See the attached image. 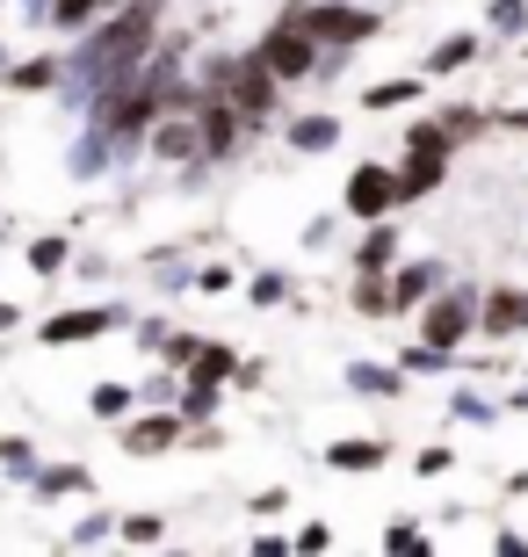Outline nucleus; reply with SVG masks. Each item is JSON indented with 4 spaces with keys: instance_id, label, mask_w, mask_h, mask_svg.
<instances>
[{
    "instance_id": "obj_1",
    "label": "nucleus",
    "mask_w": 528,
    "mask_h": 557,
    "mask_svg": "<svg viewBox=\"0 0 528 557\" xmlns=\"http://www.w3.org/2000/svg\"><path fill=\"white\" fill-rule=\"evenodd\" d=\"M204 87H218L224 102L240 109V124H268V116H275V87H283V81L246 51V59H210L204 65Z\"/></svg>"
},
{
    "instance_id": "obj_2",
    "label": "nucleus",
    "mask_w": 528,
    "mask_h": 557,
    "mask_svg": "<svg viewBox=\"0 0 528 557\" xmlns=\"http://www.w3.org/2000/svg\"><path fill=\"white\" fill-rule=\"evenodd\" d=\"M254 59H261L275 81H305V73H319V44H311L297 22H275V29L254 44Z\"/></svg>"
},
{
    "instance_id": "obj_3",
    "label": "nucleus",
    "mask_w": 528,
    "mask_h": 557,
    "mask_svg": "<svg viewBox=\"0 0 528 557\" xmlns=\"http://www.w3.org/2000/svg\"><path fill=\"white\" fill-rule=\"evenodd\" d=\"M283 22H297L319 51H326V44H333V51H347V44H363L369 29H377V15H363V8H290Z\"/></svg>"
},
{
    "instance_id": "obj_4",
    "label": "nucleus",
    "mask_w": 528,
    "mask_h": 557,
    "mask_svg": "<svg viewBox=\"0 0 528 557\" xmlns=\"http://www.w3.org/2000/svg\"><path fill=\"white\" fill-rule=\"evenodd\" d=\"M123 319H131V311L123 305H81V311H51V319H44V348H87V341H102L109 326H123Z\"/></svg>"
},
{
    "instance_id": "obj_5",
    "label": "nucleus",
    "mask_w": 528,
    "mask_h": 557,
    "mask_svg": "<svg viewBox=\"0 0 528 557\" xmlns=\"http://www.w3.org/2000/svg\"><path fill=\"white\" fill-rule=\"evenodd\" d=\"M145 145H152V160H160V166H196V160H210V152H204V124H196V109H167L160 124L145 131Z\"/></svg>"
},
{
    "instance_id": "obj_6",
    "label": "nucleus",
    "mask_w": 528,
    "mask_h": 557,
    "mask_svg": "<svg viewBox=\"0 0 528 557\" xmlns=\"http://www.w3.org/2000/svg\"><path fill=\"white\" fill-rule=\"evenodd\" d=\"M182 406L167 413V406H152V413H138V420H123V456H167L174 442H182Z\"/></svg>"
},
{
    "instance_id": "obj_7",
    "label": "nucleus",
    "mask_w": 528,
    "mask_h": 557,
    "mask_svg": "<svg viewBox=\"0 0 528 557\" xmlns=\"http://www.w3.org/2000/svg\"><path fill=\"white\" fill-rule=\"evenodd\" d=\"M391 203H398V174L391 166H355L347 174V210L355 218H384Z\"/></svg>"
},
{
    "instance_id": "obj_8",
    "label": "nucleus",
    "mask_w": 528,
    "mask_h": 557,
    "mask_svg": "<svg viewBox=\"0 0 528 557\" xmlns=\"http://www.w3.org/2000/svg\"><path fill=\"white\" fill-rule=\"evenodd\" d=\"M0 81L15 87V95H51V87L65 81V65H59V59H22V65H8Z\"/></svg>"
},
{
    "instance_id": "obj_9",
    "label": "nucleus",
    "mask_w": 528,
    "mask_h": 557,
    "mask_svg": "<svg viewBox=\"0 0 528 557\" xmlns=\"http://www.w3.org/2000/svg\"><path fill=\"white\" fill-rule=\"evenodd\" d=\"M464 326H470V297H442V305L427 311V341H434V348L464 341Z\"/></svg>"
},
{
    "instance_id": "obj_10",
    "label": "nucleus",
    "mask_w": 528,
    "mask_h": 557,
    "mask_svg": "<svg viewBox=\"0 0 528 557\" xmlns=\"http://www.w3.org/2000/svg\"><path fill=\"white\" fill-rule=\"evenodd\" d=\"M434 182H442V152H420V145H406V174H398V196H427Z\"/></svg>"
},
{
    "instance_id": "obj_11",
    "label": "nucleus",
    "mask_w": 528,
    "mask_h": 557,
    "mask_svg": "<svg viewBox=\"0 0 528 557\" xmlns=\"http://www.w3.org/2000/svg\"><path fill=\"white\" fill-rule=\"evenodd\" d=\"M232 370H240V355L224 348V341H204V348H196V362H188V384H224Z\"/></svg>"
},
{
    "instance_id": "obj_12",
    "label": "nucleus",
    "mask_w": 528,
    "mask_h": 557,
    "mask_svg": "<svg viewBox=\"0 0 528 557\" xmlns=\"http://www.w3.org/2000/svg\"><path fill=\"white\" fill-rule=\"evenodd\" d=\"M109 8H116V0H51V29H87V22H102Z\"/></svg>"
},
{
    "instance_id": "obj_13",
    "label": "nucleus",
    "mask_w": 528,
    "mask_h": 557,
    "mask_svg": "<svg viewBox=\"0 0 528 557\" xmlns=\"http://www.w3.org/2000/svg\"><path fill=\"white\" fill-rule=\"evenodd\" d=\"M131 406H138L131 384H95V392H87V413L95 420H131Z\"/></svg>"
},
{
    "instance_id": "obj_14",
    "label": "nucleus",
    "mask_w": 528,
    "mask_h": 557,
    "mask_svg": "<svg viewBox=\"0 0 528 557\" xmlns=\"http://www.w3.org/2000/svg\"><path fill=\"white\" fill-rule=\"evenodd\" d=\"M65 493H87L81 463H51V471H37V499H65Z\"/></svg>"
},
{
    "instance_id": "obj_15",
    "label": "nucleus",
    "mask_w": 528,
    "mask_h": 557,
    "mask_svg": "<svg viewBox=\"0 0 528 557\" xmlns=\"http://www.w3.org/2000/svg\"><path fill=\"white\" fill-rule=\"evenodd\" d=\"M333 138H341L333 116H297V124H290V145H297V152H326Z\"/></svg>"
},
{
    "instance_id": "obj_16",
    "label": "nucleus",
    "mask_w": 528,
    "mask_h": 557,
    "mask_svg": "<svg viewBox=\"0 0 528 557\" xmlns=\"http://www.w3.org/2000/svg\"><path fill=\"white\" fill-rule=\"evenodd\" d=\"M326 463H333V471H377V463H384V449H377V442H333V449H326Z\"/></svg>"
},
{
    "instance_id": "obj_17",
    "label": "nucleus",
    "mask_w": 528,
    "mask_h": 557,
    "mask_svg": "<svg viewBox=\"0 0 528 557\" xmlns=\"http://www.w3.org/2000/svg\"><path fill=\"white\" fill-rule=\"evenodd\" d=\"M65 253H73V239H65V232H44V239H29V269H37V275H59Z\"/></svg>"
},
{
    "instance_id": "obj_18",
    "label": "nucleus",
    "mask_w": 528,
    "mask_h": 557,
    "mask_svg": "<svg viewBox=\"0 0 528 557\" xmlns=\"http://www.w3.org/2000/svg\"><path fill=\"white\" fill-rule=\"evenodd\" d=\"M196 348H204V333H160V348H152V355H160L167 370H188V362H196Z\"/></svg>"
},
{
    "instance_id": "obj_19",
    "label": "nucleus",
    "mask_w": 528,
    "mask_h": 557,
    "mask_svg": "<svg viewBox=\"0 0 528 557\" xmlns=\"http://www.w3.org/2000/svg\"><path fill=\"white\" fill-rule=\"evenodd\" d=\"M427 289H434V269H427V261H420V269H406V275H398V283H391V311H398V305H420Z\"/></svg>"
},
{
    "instance_id": "obj_20",
    "label": "nucleus",
    "mask_w": 528,
    "mask_h": 557,
    "mask_svg": "<svg viewBox=\"0 0 528 557\" xmlns=\"http://www.w3.org/2000/svg\"><path fill=\"white\" fill-rule=\"evenodd\" d=\"M0 463H8L15 478H37V449H29L22 434H0Z\"/></svg>"
},
{
    "instance_id": "obj_21",
    "label": "nucleus",
    "mask_w": 528,
    "mask_h": 557,
    "mask_svg": "<svg viewBox=\"0 0 528 557\" xmlns=\"http://www.w3.org/2000/svg\"><path fill=\"white\" fill-rule=\"evenodd\" d=\"M521 319H528V297H492V305H486V326H492V333L521 326Z\"/></svg>"
},
{
    "instance_id": "obj_22",
    "label": "nucleus",
    "mask_w": 528,
    "mask_h": 557,
    "mask_svg": "<svg viewBox=\"0 0 528 557\" xmlns=\"http://www.w3.org/2000/svg\"><path fill=\"white\" fill-rule=\"evenodd\" d=\"M116 536L145 550V543H160V536H167V521H160V515H131V521H116Z\"/></svg>"
},
{
    "instance_id": "obj_23",
    "label": "nucleus",
    "mask_w": 528,
    "mask_h": 557,
    "mask_svg": "<svg viewBox=\"0 0 528 557\" xmlns=\"http://www.w3.org/2000/svg\"><path fill=\"white\" fill-rule=\"evenodd\" d=\"M355 311H369V319H377V311H391V289L377 283L369 269H363V283H355Z\"/></svg>"
},
{
    "instance_id": "obj_24",
    "label": "nucleus",
    "mask_w": 528,
    "mask_h": 557,
    "mask_svg": "<svg viewBox=\"0 0 528 557\" xmlns=\"http://www.w3.org/2000/svg\"><path fill=\"white\" fill-rule=\"evenodd\" d=\"M413 95H420V81H384V87H369L363 102L369 109H391V102H413Z\"/></svg>"
},
{
    "instance_id": "obj_25",
    "label": "nucleus",
    "mask_w": 528,
    "mask_h": 557,
    "mask_svg": "<svg viewBox=\"0 0 528 557\" xmlns=\"http://www.w3.org/2000/svg\"><path fill=\"white\" fill-rule=\"evenodd\" d=\"M109 536H116V521H109V515H87L81 529H73V550H95V543H109Z\"/></svg>"
},
{
    "instance_id": "obj_26",
    "label": "nucleus",
    "mask_w": 528,
    "mask_h": 557,
    "mask_svg": "<svg viewBox=\"0 0 528 557\" xmlns=\"http://www.w3.org/2000/svg\"><path fill=\"white\" fill-rule=\"evenodd\" d=\"M210 406H218V384H188L182 392V420H210Z\"/></svg>"
},
{
    "instance_id": "obj_27",
    "label": "nucleus",
    "mask_w": 528,
    "mask_h": 557,
    "mask_svg": "<svg viewBox=\"0 0 528 557\" xmlns=\"http://www.w3.org/2000/svg\"><path fill=\"white\" fill-rule=\"evenodd\" d=\"M391 247H398V239H391V232L377 225V232H369V239H363V269L377 275V269H384V261H391Z\"/></svg>"
},
{
    "instance_id": "obj_28",
    "label": "nucleus",
    "mask_w": 528,
    "mask_h": 557,
    "mask_svg": "<svg viewBox=\"0 0 528 557\" xmlns=\"http://www.w3.org/2000/svg\"><path fill=\"white\" fill-rule=\"evenodd\" d=\"M470 51H478V44H470V37H449L442 51H434V73H449V65H464Z\"/></svg>"
},
{
    "instance_id": "obj_29",
    "label": "nucleus",
    "mask_w": 528,
    "mask_h": 557,
    "mask_svg": "<svg viewBox=\"0 0 528 557\" xmlns=\"http://www.w3.org/2000/svg\"><path fill=\"white\" fill-rule=\"evenodd\" d=\"M246 297H254V305H283V275H254Z\"/></svg>"
},
{
    "instance_id": "obj_30",
    "label": "nucleus",
    "mask_w": 528,
    "mask_h": 557,
    "mask_svg": "<svg viewBox=\"0 0 528 557\" xmlns=\"http://www.w3.org/2000/svg\"><path fill=\"white\" fill-rule=\"evenodd\" d=\"M196 289H204V297H224V289H232V269H224V261H218V269H204V275H196Z\"/></svg>"
},
{
    "instance_id": "obj_31",
    "label": "nucleus",
    "mask_w": 528,
    "mask_h": 557,
    "mask_svg": "<svg viewBox=\"0 0 528 557\" xmlns=\"http://www.w3.org/2000/svg\"><path fill=\"white\" fill-rule=\"evenodd\" d=\"M22 15H37V22H44V15H51V0H22Z\"/></svg>"
},
{
    "instance_id": "obj_32",
    "label": "nucleus",
    "mask_w": 528,
    "mask_h": 557,
    "mask_svg": "<svg viewBox=\"0 0 528 557\" xmlns=\"http://www.w3.org/2000/svg\"><path fill=\"white\" fill-rule=\"evenodd\" d=\"M0 73H8V59H0Z\"/></svg>"
},
{
    "instance_id": "obj_33",
    "label": "nucleus",
    "mask_w": 528,
    "mask_h": 557,
    "mask_svg": "<svg viewBox=\"0 0 528 557\" xmlns=\"http://www.w3.org/2000/svg\"><path fill=\"white\" fill-rule=\"evenodd\" d=\"M0 8H8V0H0Z\"/></svg>"
}]
</instances>
